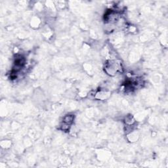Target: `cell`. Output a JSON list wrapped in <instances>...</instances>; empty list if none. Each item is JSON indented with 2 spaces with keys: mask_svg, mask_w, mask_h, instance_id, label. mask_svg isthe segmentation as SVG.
I'll use <instances>...</instances> for the list:
<instances>
[{
  "mask_svg": "<svg viewBox=\"0 0 168 168\" xmlns=\"http://www.w3.org/2000/svg\"><path fill=\"white\" fill-rule=\"evenodd\" d=\"M73 120H74V116H72V115H67L64 117L63 123H64V124L69 125L73 122Z\"/></svg>",
  "mask_w": 168,
  "mask_h": 168,
  "instance_id": "obj_1",
  "label": "cell"
}]
</instances>
